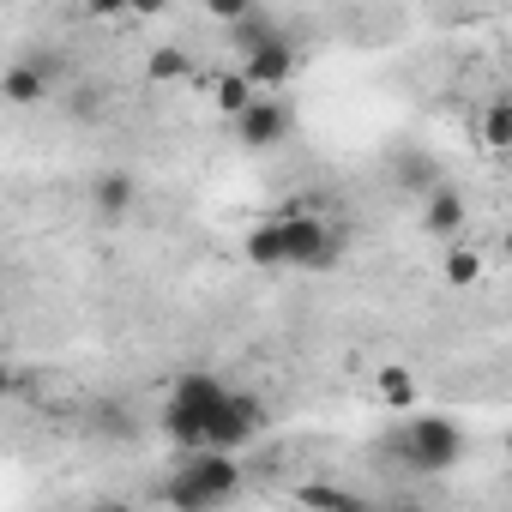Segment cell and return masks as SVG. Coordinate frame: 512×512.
Returning <instances> with one entry per match:
<instances>
[{
    "label": "cell",
    "mask_w": 512,
    "mask_h": 512,
    "mask_svg": "<svg viewBox=\"0 0 512 512\" xmlns=\"http://www.w3.org/2000/svg\"><path fill=\"white\" fill-rule=\"evenodd\" d=\"M476 139L488 145V151H512V97H494V103H482V115H476Z\"/></svg>",
    "instance_id": "cell-14"
},
{
    "label": "cell",
    "mask_w": 512,
    "mask_h": 512,
    "mask_svg": "<svg viewBox=\"0 0 512 512\" xmlns=\"http://www.w3.org/2000/svg\"><path fill=\"white\" fill-rule=\"evenodd\" d=\"M278 37H290V31H284V19L266 13V7H247V13L229 25V43L241 49V61H247V55H260V49H272Z\"/></svg>",
    "instance_id": "cell-10"
},
{
    "label": "cell",
    "mask_w": 512,
    "mask_h": 512,
    "mask_svg": "<svg viewBox=\"0 0 512 512\" xmlns=\"http://www.w3.org/2000/svg\"><path fill=\"white\" fill-rule=\"evenodd\" d=\"M506 260H512V229H506Z\"/></svg>",
    "instance_id": "cell-22"
},
{
    "label": "cell",
    "mask_w": 512,
    "mask_h": 512,
    "mask_svg": "<svg viewBox=\"0 0 512 512\" xmlns=\"http://www.w3.org/2000/svg\"><path fill=\"white\" fill-rule=\"evenodd\" d=\"M446 284H452V290L482 284V253H476V247H464V241H452V247H446Z\"/></svg>",
    "instance_id": "cell-19"
},
{
    "label": "cell",
    "mask_w": 512,
    "mask_h": 512,
    "mask_svg": "<svg viewBox=\"0 0 512 512\" xmlns=\"http://www.w3.org/2000/svg\"><path fill=\"white\" fill-rule=\"evenodd\" d=\"M181 79H193V55L181 43H163L145 55V85H181Z\"/></svg>",
    "instance_id": "cell-13"
},
{
    "label": "cell",
    "mask_w": 512,
    "mask_h": 512,
    "mask_svg": "<svg viewBox=\"0 0 512 512\" xmlns=\"http://www.w3.org/2000/svg\"><path fill=\"white\" fill-rule=\"evenodd\" d=\"M91 434H97V440H133V416H127V404L97 398V404H91Z\"/></svg>",
    "instance_id": "cell-18"
},
{
    "label": "cell",
    "mask_w": 512,
    "mask_h": 512,
    "mask_svg": "<svg viewBox=\"0 0 512 512\" xmlns=\"http://www.w3.org/2000/svg\"><path fill=\"white\" fill-rule=\"evenodd\" d=\"M229 127H235L241 151H272V145H284L296 133V109H290V97H253V109L241 121H229Z\"/></svg>",
    "instance_id": "cell-6"
},
{
    "label": "cell",
    "mask_w": 512,
    "mask_h": 512,
    "mask_svg": "<svg viewBox=\"0 0 512 512\" xmlns=\"http://www.w3.org/2000/svg\"><path fill=\"white\" fill-rule=\"evenodd\" d=\"M241 488H247V470L229 452H187L175 464V476L163 482L175 512H223V506L241 500Z\"/></svg>",
    "instance_id": "cell-2"
},
{
    "label": "cell",
    "mask_w": 512,
    "mask_h": 512,
    "mask_svg": "<svg viewBox=\"0 0 512 512\" xmlns=\"http://www.w3.org/2000/svg\"><path fill=\"white\" fill-rule=\"evenodd\" d=\"M296 506L302 512H368L362 494H350L338 482H296Z\"/></svg>",
    "instance_id": "cell-12"
},
{
    "label": "cell",
    "mask_w": 512,
    "mask_h": 512,
    "mask_svg": "<svg viewBox=\"0 0 512 512\" xmlns=\"http://www.w3.org/2000/svg\"><path fill=\"white\" fill-rule=\"evenodd\" d=\"M392 512H422V506H392Z\"/></svg>",
    "instance_id": "cell-23"
},
{
    "label": "cell",
    "mask_w": 512,
    "mask_h": 512,
    "mask_svg": "<svg viewBox=\"0 0 512 512\" xmlns=\"http://www.w3.org/2000/svg\"><path fill=\"white\" fill-rule=\"evenodd\" d=\"M55 85H61V61H55V55H25V61H13L7 73H0V97H7L13 109L49 103Z\"/></svg>",
    "instance_id": "cell-7"
},
{
    "label": "cell",
    "mask_w": 512,
    "mask_h": 512,
    "mask_svg": "<svg viewBox=\"0 0 512 512\" xmlns=\"http://www.w3.org/2000/svg\"><path fill=\"white\" fill-rule=\"evenodd\" d=\"M253 97H260V91H253L241 73H229V79H217V109L229 115V121H241L247 109H253Z\"/></svg>",
    "instance_id": "cell-20"
},
{
    "label": "cell",
    "mask_w": 512,
    "mask_h": 512,
    "mask_svg": "<svg viewBox=\"0 0 512 512\" xmlns=\"http://www.w3.org/2000/svg\"><path fill=\"white\" fill-rule=\"evenodd\" d=\"M241 253H247V266H284V235H278V217H272V223H253V229H247V241H241Z\"/></svg>",
    "instance_id": "cell-16"
},
{
    "label": "cell",
    "mask_w": 512,
    "mask_h": 512,
    "mask_svg": "<svg viewBox=\"0 0 512 512\" xmlns=\"http://www.w3.org/2000/svg\"><path fill=\"white\" fill-rule=\"evenodd\" d=\"M422 229L452 247V235L464 229V193H458V187H434V193L422 199Z\"/></svg>",
    "instance_id": "cell-11"
},
{
    "label": "cell",
    "mask_w": 512,
    "mask_h": 512,
    "mask_svg": "<svg viewBox=\"0 0 512 512\" xmlns=\"http://www.w3.org/2000/svg\"><path fill=\"white\" fill-rule=\"evenodd\" d=\"M260 434H266V398L235 386L229 404H223V416L211 422V446H205V452H229V458H241Z\"/></svg>",
    "instance_id": "cell-5"
},
{
    "label": "cell",
    "mask_w": 512,
    "mask_h": 512,
    "mask_svg": "<svg viewBox=\"0 0 512 512\" xmlns=\"http://www.w3.org/2000/svg\"><path fill=\"white\" fill-rule=\"evenodd\" d=\"M386 452L398 470L410 476H446L458 458H464V434L452 416H404L392 434H386Z\"/></svg>",
    "instance_id": "cell-3"
},
{
    "label": "cell",
    "mask_w": 512,
    "mask_h": 512,
    "mask_svg": "<svg viewBox=\"0 0 512 512\" xmlns=\"http://www.w3.org/2000/svg\"><path fill=\"white\" fill-rule=\"evenodd\" d=\"M506 464H512V434H506Z\"/></svg>",
    "instance_id": "cell-24"
},
{
    "label": "cell",
    "mask_w": 512,
    "mask_h": 512,
    "mask_svg": "<svg viewBox=\"0 0 512 512\" xmlns=\"http://www.w3.org/2000/svg\"><path fill=\"white\" fill-rule=\"evenodd\" d=\"M392 175H398V181H404L410 193H422V199H428L434 187H446V181H440V169H434V163H428L422 151H404V157L392 163Z\"/></svg>",
    "instance_id": "cell-17"
},
{
    "label": "cell",
    "mask_w": 512,
    "mask_h": 512,
    "mask_svg": "<svg viewBox=\"0 0 512 512\" xmlns=\"http://www.w3.org/2000/svg\"><path fill=\"white\" fill-rule=\"evenodd\" d=\"M229 380H217V374H181L175 386H169V404H163V416H157V428L181 446V452H205L211 446V422L223 416V404H229Z\"/></svg>",
    "instance_id": "cell-1"
},
{
    "label": "cell",
    "mask_w": 512,
    "mask_h": 512,
    "mask_svg": "<svg viewBox=\"0 0 512 512\" xmlns=\"http://www.w3.org/2000/svg\"><path fill=\"white\" fill-rule=\"evenodd\" d=\"M374 386H380V398H386V410H416V374L404 368V362H386L380 374H374Z\"/></svg>",
    "instance_id": "cell-15"
},
{
    "label": "cell",
    "mask_w": 512,
    "mask_h": 512,
    "mask_svg": "<svg viewBox=\"0 0 512 512\" xmlns=\"http://www.w3.org/2000/svg\"><path fill=\"white\" fill-rule=\"evenodd\" d=\"M133 205H139V175L133 169H97L91 175V211L103 223H121Z\"/></svg>",
    "instance_id": "cell-9"
},
{
    "label": "cell",
    "mask_w": 512,
    "mask_h": 512,
    "mask_svg": "<svg viewBox=\"0 0 512 512\" xmlns=\"http://www.w3.org/2000/svg\"><path fill=\"white\" fill-rule=\"evenodd\" d=\"M296 67H302V49H296V37H278L272 49H260V55H247L235 73L260 91V97H278V91H290V79H296Z\"/></svg>",
    "instance_id": "cell-8"
},
{
    "label": "cell",
    "mask_w": 512,
    "mask_h": 512,
    "mask_svg": "<svg viewBox=\"0 0 512 512\" xmlns=\"http://www.w3.org/2000/svg\"><path fill=\"white\" fill-rule=\"evenodd\" d=\"M278 235H284V266L290 272H332L344 260V235L308 205H290L278 217Z\"/></svg>",
    "instance_id": "cell-4"
},
{
    "label": "cell",
    "mask_w": 512,
    "mask_h": 512,
    "mask_svg": "<svg viewBox=\"0 0 512 512\" xmlns=\"http://www.w3.org/2000/svg\"><path fill=\"white\" fill-rule=\"evenodd\" d=\"M91 512H127V506H91Z\"/></svg>",
    "instance_id": "cell-21"
}]
</instances>
